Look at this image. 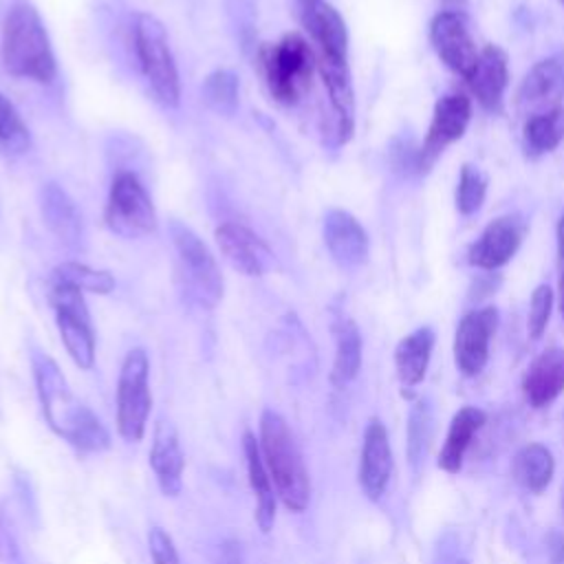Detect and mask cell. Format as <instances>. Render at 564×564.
I'll return each instance as SVG.
<instances>
[{
	"label": "cell",
	"mask_w": 564,
	"mask_h": 564,
	"mask_svg": "<svg viewBox=\"0 0 564 564\" xmlns=\"http://www.w3.org/2000/svg\"><path fill=\"white\" fill-rule=\"evenodd\" d=\"M33 372L48 427L82 452H101L110 445L104 423L70 392L62 370L48 355L33 357Z\"/></svg>",
	"instance_id": "1"
},
{
	"label": "cell",
	"mask_w": 564,
	"mask_h": 564,
	"mask_svg": "<svg viewBox=\"0 0 564 564\" xmlns=\"http://www.w3.org/2000/svg\"><path fill=\"white\" fill-rule=\"evenodd\" d=\"M2 66L13 77L51 84L57 75V64L46 26L31 0H13L4 22L0 42Z\"/></svg>",
	"instance_id": "2"
},
{
	"label": "cell",
	"mask_w": 564,
	"mask_h": 564,
	"mask_svg": "<svg viewBox=\"0 0 564 564\" xmlns=\"http://www.w3.org/2000/svg\"><path fill=\"white\" fill-rule=\"evenodd\" d=\"M260 452L280 502L300 513L311 500V478L302 452L282 414L264 410L260 416Z\"/></svg>",
	"instance_id": "3"
},
{
	"label": "cell",
	"mask_w": 564,
	"mask_h": 564,
	"mask_svg": "<svg viewBox=\"0 0 564 564\" xmlns=\"http://www.w3.org/2000/svg\"><path fill=\"white\" fill-rule=\"evenodd\" d=\"M256 68L271 99L293 106L311 90L317 59L311 42L302 33L289 31L280 40L258 46Z\"/></svg>",
	"instance_id": "4"
},
{
	"label": "cell",
	"mask_w": 564,
	"mask_h": 564,
	"mask_svg": "<svg viewBox=\"0 0 564 564\" xmlns=\"http://www.w3.org/2000/svg\"><path fill=\"white\" fill-rule=\"evenodd\" d=\"M170 240L176 251V275L187 302L214 308L223 300V273L209 247L181 220H172Z\"/></svg>",
	"instance_id": "5"
},
{
	"label": "cell",
	"mask_w": 564,
	"mask_h": 564,
	"mask_svg": "<svg viewBox=\"0 0 564 564\" xmlns=\"http://www.w3.org/2000/svg\"><path fill=\"white\" fill-rule=\"evenodd\" d=\"M132 42L139 68L154 99L165 108H176L181 101V79L163 22L152 13H137Z\"/></svg>",
	"instance_id": "6"
},
{
	"label": "cell",
	"mask_w": 564,
	"mask_h": 564,
	"mask_svg": "<svg viewBox=\"0 0 564 564\" xmlns=\"http://www.w3.org/2000/svg\"><path fill=\"white\" fill-rule=\"evenodd\" d=\"M106 227L126 240L154 234L156 229V209L134 172H117L112 176L108 200L104 207Z\"/></svg>",
	"instance_id": "7"
},
{
	"label": "cell",
	"mask_w": 564,
	"mask_h": 564,
	"mask_svg": "<svg viewBox=\"0 0 564 564\" xmlns=\"http://www.w3.org/2000/svg\"><path fill=\"white\" fill-rule=\"evenodd\" d=\"M152 410L150 361L143 348H132L119 370L117 381V432L123 441L137 443L145 434Z\"/></svg>",
	"instance_id": "8"
},
{
	"label": "cell",
	"mask_w": 564,
	"mask_h": 564,
	"mask_svg": "<svg viewBox=\"0 0 564 564\" xmlns=\"http://www.w3.org/2000/svg\"><path fill=\"white\" fill-rule=\"evenodd\" d=\"M48 300L55 311V324L68 357L82 370H90L95 364V330L84 291L73 284L51 280Z\"/></svg>",
	"instance_id": "9"
},
{
	"label": "cell",
	"mask_w": 564,
	"mask_h": 564,
	"mask_svg": "<svg viewBox=\"0 0 564 564\" xmlns=\"http://www.w3.org/2000/svg\"><path fill=\"white\" fill-rule=\"evenodd\" d=\"M295 13L317 64H348V29L341 13L326 0H295Z\"/></svg>",
	"instance_id": "10"
},
{
	"label": "cell",
	"mask_w": 564,
	"mask_h": 564,
	"mask_svg": "<svg viewBox=\"0 0 564 564\" xmlns=\"http://www.w3.org/2000/svg\"><path fill=\"white\" fill-rule=\"evenodd\" d=\"M471 121V99L463 93H447L438 97L432 110L427 134L416 150V172L425 174L438 156L456 143Z\"/></svg>",
	"instance_id": "11"
},
{
	"label": "cell",
	"mask_w": 564,
	"mask_h": 564,
	"mask_svg": "<svg viewBox=\"0 0 564 564\" xmlns=\"http://www.w3.org/2000/svg\"><path fill=\"white\" fill-rule=\"evenodd\" d=\"M430 44L438 59L463 79H467L476 68L480 51L460 11L443 9L432 18Z\"/></svg>",
	"instance_id": "12"
},
{
	"label": "cell",
	"mask_w": 564,
	"mask_h": 564,
	"mask_svg": "<svg viewBox=\"0 0 564 564\" xmlns=\"http://www.w3.org/2000/svg\"><path fill=\"white\" fill-rule=\"evenodd\" d=\"M564 101V55L555 53L529 68L513 99L516 112L527 119L555 110Z\"/></svg>",
	"instance_id": "13"
},
{
	"label": "cell",
	"mask_w": 564,
	"mask_h": 564,
	"mask_svg": "<svg viewBox=\"0 0 564 564\" xmlns=\"http://www.w3.org/2000/svg\"><path fill=\"white\" fill-rule=\"evenodd\" d=\"M527 231L529 223L518 212L494 218L469 245L467 262L482 271H496L505 267L520 249Z\"/></svg>",
	"instance_id": "14"
},
{
	"label": "cell",
	"mask_w": 564,
	"mask_h": 564,
	"mask_svg": "<svg viewBox=\"0 0 564 564\" xmlns=\"http://www.w3.org/2000/svg\"><path fill=\"white\" fill-rule=\"evenodd\" d=\"M496 328H498L496 306L471 308L460 317L454 335V361L460 375L476 377L485 370Z\"/></svg>",
	"instance_id": "15"
},
{
	"label": "cell",
	"mask_w": 564,
	"mask_h": 564,
	"mask_svg": "<svg viewBox=\"0 0 564 564\" xmlns=\"http://www.w3.org/2000/svg\"><path fill=\"white\" fill-rule=\"evenodd\" d=\"M216 245L223 258L245 275H262L273 264V251L269 245L242 223H220L214 231Z\"/></svg>",
	"instance_id": "16"
},
{
	"label": "cell",
	"mask_w": 564,
	"mask_h": 564,
	"mask_svg": "<svg viewBox=\"0 0 564 564\" xmlns=\"http://www.w3.org/2000/svg\"><path fill=\"white\" fill-rule=\"evenodd\" d=\"M324 242L330 258L344 269H357L366 264L370 253V240L361 223L346 209H328L322 225Z\"/></svg>",
	"instance_id": "17"
},
{
	"label": "cell",
	"mask_w": 564,
	"mask_h": 564,
	"mask_svg": "<svg viewBox=\"0 0 564 564\" xmlns=\"http://www.w3.org/2000/svg\"><path fill=\"white\" fill-rule=\"evenodd\" d=\"M392 476V449L388 432L379 419H370L364 432L359 458V485L370 500H379Z\"/></svg>",
	"instance_id": "18"
},
{
	"label": "cell",
	"mask_w": 564,
	"mask_h": 564,
	"mask_svg": "<svg viewBox=\"0 0 564 564\" xmlns=\"http://www.w3.org/2000/svg\"><path fill=\"white\" fill-rule=\"evenodd\" d=\"M476 97V101L487 112H500L505 101V90L509 86V59L498 44H487L480 48L476 68L465 79Z\"/></svg>",
	"instance_id": "19"
},
{
	"label": "cell",
	"mask_w": 564,
	"mask_h": 564,
	"mask_svg": "<svg viewBox=\"0 0 564 564\" xmlns=\"http://www.w3.org/2000/svg\"><path fill=\"white\" fill-rule=\"evenodd\" d=\"M564 390V348L551 346L542 350L527 368L522 377L524 399L533 408L553 403Z\"/></svg>",
	"instance_id": "20"
},
{
	"label": "cell",
	"mask_w": 564,
	"mask_h": 564,
	"mask_svg": "<svg viewBox=\"0 0 564 564\" xmlns=\"http://www.w3.org/2000/svg\"><path fill=\"white\" fill-rule=\"evenodd\" d=\"M150 467L165 496H178L183 489L185 456L178 443V434L170 421H159L150 447Z\"/></svg>",
	"instance_id": "21"
},
{
	"label": "cell",
	"mask_w": 564,
	"mask_h": 564,
	"mask_svg": "<svg viewBox=\"0 0 564 564\" xmlns=\"http://www.w3.org/2000/svg\"><path fill=\"white\" fill-rule=\"evenodd\" d=\"M317 70L333 110L335 141L346 143L355 130V90L350 68L348 64H317Z\"/></svg>",
	"instance_id": "22"
},
{
	"label": "cell",
	"mask_w": 564,
	"mask_h": 564,
	"mask_svg": "<svg viewBox=\"0 0 564 564\" xmlns=\"http://www.w3.org/2000/svg\"><path fill=\"white\" fill-rule=\"evenodd\" d=\"M242 452H245V463H247V478H249V487L253 491V500H256V522L260 527L262 533H269L273 522H275V487L271 482V476L264 467L262 460V452H260V443L251 432H245L242 436Z\"/></svg>",
	"instance_id": "23"
},
{
	"label": "cell",
	"mask_w": 564,
	"mask_h": 564,
	"mask_svg": "<svg viewBox=\"0 0 564 564\" xmlns=\"http://www.w3.org/2000/svg\"><path fill=\"white\" fill-rule=\"evenodd\" d=\"M40 214L59 242L77 245L82 240V214L57 183H44L40 187Z\"/></svg>",
	"instance_id": "24"
},
{
	"label": "cell",
	"mask_w": 564,
	"mask_h": 564,
	"mask_svg": "<svg viewBox=\"0 0 564 564\" xmlns=\"http://www.w3.org/2000/svg\"><path fill=\"white\" fill-rule=\"evenodd\" d=\"M432 348H434V330L430 326H421L412 330L397 344L394 368L403 390H410L425 379Z\"/></svg>",
	"instance_id": "25"
},
{
	"label": "cell",
	"mask_w": 564,
	"mask_h": 564,
	"mask_svg": "<svg viewBox=\"0 0 564 564\" xmlns=\"http://www.w3.org/2000/svg\"><path fill=\"white\" fill-rule=\"evenodd\" d=\"M485 421H487V414L474 405H465L454 414L447 436H445V443H443V449L438 454L441 469H445L447 474H456L463 467L465 452H467L471 438L485 425Z\"/></svg>",
	"instance_id": "26"
},
{
	"label": "cell",
	"mask_w": 564,
	"mask_h": 564,
	"mask_svg": "<svg viewBox=\"0 0 564 564\" xmlns=\"http://www.w3.org/2000/svg\"><path fill=\"white\" fill-rule=\"evenodd\" d=\"M335 359L330 368V381L337 388L350 383L361 368V335L350 317H339L333 324Z\"/></svg>",
	"instance_id": "27"
},
{
	"label": "cell",
	"mask_w": 564,
	"mask_h": 564,
	"mask_svg": "<svg viewBox=\"0 0 564 564\" xmlns=\"http://www.w3.org/2000/svg\"><path fill=\"white\" fill-rule=\"evenodd\" d=\"M553 471H555L553 454L542 443H529L520 447L511 458L513 480L531 494L544 491L553 478Z\"/></svg>",
	"instance_id": "28"
},
{
	"label": "cell",
	"mask_w": 564,
	"mask_h": 564,
	"mask_svg": "<svg viewBox=\"0 0 564 564\" xmlns=\"http://www.w3.org/2000/svg\"><path fill=\"white\" fill-rule=\"evenodd\" d=\"M564 141V106L527 117L522 123V148L529 159L553 152Z\"/></svg>",
	"instance_id": "29"
},
{
	"label": "cell",
	"mask_w": 564,
	"mask_h": 564,
	"mask_svg": "<svg viewBox=\"0 0 564 564\" xmlns=\"http://www.w3.org/2000/svg\"><path fill=\"white\" fill-rule=\"evenodd\" d=\"M238 93H240V79L229 68L212 70L200 84V95L205 106L220 117H231L238 110Z\"/></svg>",
	"instance_id": "30"
},
{
	"label": "cell",
	"mask_w": 564,
	"mask_h": 564,
	"mask_svg": "<svg viewBox=\"0 0 564 564\" xmlns=\"http://www.w3.org/2000/svg\"><path fill=\"white\" fill-rule=\"evenodd\" d=\"M51 280L55 282H66L77 286L84 293H97V295H106L115 289V278L110 275V271L104 269H93L84 262H62L53 269Z\"/></svg>",
	"instance_id": "31"
},
{
	"label": "cell",
	"mask_w": 564,
	"mask_h": 564,
	"mask_svg": "<svg viewBox=\"0 0 564 564\" xmlns=\"http://www.w3.org/2000/svg\"><path fill=\"white\" fill-rule=\"evenodd\" d=\"M487 174L471 165V163H465L460 167V174H458V185H456V209L458 214L463 216H471L480 209L482 200H485V194H487Z\"/></svg>",
	"instance_id": "32"
},
{
	"label": "cell",
	"mask_w": 564,
	"mask_h": 564,
	"mask_svg": "<svg viewBox=\"0 0 564 564\" xmlns=\"http://www.w3.org/2000/svg\"><path fill=\"white\" fill-rule=\"evenodd\" d=\"M0 145L9 152L22 154L31 145V134L15 106L0 93Z\"/></svg>",
	"instance_id": "33"
},
{
	"label": "cell",
	"mask_w": 564,
	"mask_h": 564,
	"mask_svg": "<svg viewBox=\"0 0 564 564\" xmlns=\"http://www.w3.org/2000/svg\"><path fill=\"white\" fill-rule=\"evenodd\" d=\"M432 436V414L425 403H416L410 412V423H408V456L410 465L416 469L419 463L423 460L427 445Z\"/></svg>",
	"instance_id": "34"
},
{
	"label": "cell",
	"mask_w": 564,
	"mask_h": 564,
	"mask_svg": "<svg viewBox=\"0 0 564 564\" xmlns=\"http://www.w3.org/2000/svg\"><path fill=\"white\" fill-rule=\"evenodd\" d=\"M553 289L549 284H538L531 293V302H529V315H527V330L531 339H540L546 330V324L551 319V311H553Z\"/></svg>",
	"instance_id": "35"
},
{
	"label": "cell",
	"mask_w": 564,
	"mask_h": 564,
	"mask_svg": "<svg viewBox=\"0 0 564 564\" xmlns=\"http://www.w3.org/2000/svg\"><path fill=\"white\" fill-rule=\"evenodd\" d=\"M148 546H150V555H152L154 564H183L172 538L161 527L150 529Z\"/></svg>",
	"instance_id": "36"
},
{
	"label": "cell",
	"mask_w": 564,
	"mask_h": 564,
	"mask_svg": "<svg viewBox=\"0 0 564 564\" xmlns=\"http://www.w3.org/2000/svg\"><path fill=\"white\" fill-rule=\"evenodd\" d=\"M557 300L564 315V225L557 223Z\"/></svg>",
	"instance_id": "37"
},
{
	"label": "cell",
	"mask_w": 564,
	"mask_h": 564,
	"mask_svg": "<svg viewBox=\"0 0 564 564\" xmlns=\"http://www.w3.org/2000/svg\"><path fill=\"white\" fill-rule=\"evenodd\" d=\"M216 564H242V553H240V544L234 540H225L218 549V557Z\"/></svg>",
	"instance_id": "38"
},
{
	"label": "cell",
	"mask_w": 564,
	"mask_h": 564,
	"mask_svg": "<svg viewBox=\"0 0 564 564\" xmlns=\"http://www.w3.org/2000/svg\"><path fill=\"white\" fill-rule=\"evenodd\" d=\"M443 4H445V9H449V11H460L465 4H467V0H441Z\"/></svg>",
	"instance_id": "39"
},
{
	"label": "cell",
	"mask_w": 564,
	"mask_h": 564,
	"mask_svg": "<svg viewBox=\"0 0 564 564\" xmlns=\"http://www.w3.org/2000/svg\"><path fill=\"white\" fill-rule=\"evenodd\" d=\"M456 564H469V562H467V560H460V562H456Z\"/></svg>",
	"instance_id": "40"
},
{
	"label": "cell",
	"mask_w": 564,
	"mask_h": 564,
	"mask_svg": "<svg viewBox=\"0 0 564 564\" xmlns=\"http://www.w3.org/2000/svg\"><path fill=\"white\" fill-rule=\"evenodd\" d=\"M560 223H562V225H564V212H562V218H560Z\"/></svg>",
	"instance_id": "41"
},
{
	"label": "cell",
	"mask_w": 564,
	"mask_h": 564,
	"mask_svg": "<svg viewBox=\"0 0 564 564\" xmlns=\"http://www.w3.org/2000/svg\"><path fill=\"white\" fill-rule=\"evenodd\" d=\"M560 2H562V4H564V0H560Z\"/></svg>",
	"instance_id": "42"
}]
</instances>
